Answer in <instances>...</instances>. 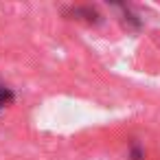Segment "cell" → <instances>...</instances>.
I'll return each mask as SVG.
<instances>
[{
  "mask_svg": "<svg viewBox=\"0 0 160 160\" xmlns=\"http://www.w3.org/2000/svg\"><path fill=\"white\" fill-rule=\"evenodd\" d=\"M66 16L70 20H77V22H86V24H99L101 22V16L94 7L90 5H77V7H70L66 9Z\"/></svg>",
  "mask_w": 160,
  "mask_h": 160,
  "instance_id": "6da1fadb",
  "label": "cell"
},
{
  "mask_svg": "<svg viewBox=\"0 0 160 160\" xmlns=\"http://www.w3.org/2000/svg\"><path fill=\"white\" fill-rule=\"evenodd\" d=\"M118 11H121V16H123V22H125V27L129 29V31H138L140 27H142V22L132 13V9L127 7V5H114Z\"/></svg>",
  "mask_w": 160,
  "mask_h": 160,
  "instance_id": "7a4b0ae2",
  "label": "cell"
},
{
  "mask_svg": "<svg viewBox=\"0 0 160 160\" xmlns=\"http://www.w3.org/2000/svg\"><path fill=\"white\" fill-rule=\"evenodd\" d=\"M13 101H16L13 88L5 79H0V112H2L5 108H9V105H13Z\"/></svg>",
  "mask_w": 160,
  "mask_h": 160,
  "instance_id": "3957f363",
  "label": "cell"
},
{
  "mask_svg": "<svg viewBox=\"0 0 160 160\" xmlns=\"http://www.w3.org/2000/svg\"><path fill=\"white\" fill-rule=\"evenodd\" d=\"M129 158H132V160H142V158H145V149H142L138 142H132V145H129Z\"/></svg>",
  "mask_w": 160,
  "mask_h": 160,
  "instance_id": "277c9868",
  "label": "cell"
}]
</instances>
